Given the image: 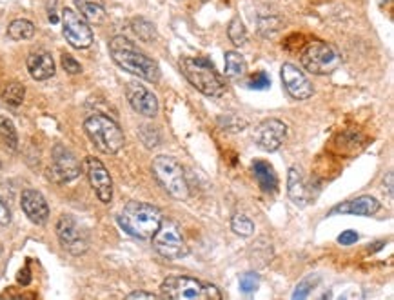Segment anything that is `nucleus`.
Segmentation results:
<instances>
[{
	"label": "nucleus",
	"mask_w": 394,
	"mask_h": 300,
	"mask_svg": "<svg viewBox=\"0 0 394 300\" xmlns=\"http://www.w3.org/2000/svg\"><path fill=\"white\" fill-rule=\"evenodd\" d=\"M11 222V213L5 206V202L0 198V226H8Z\"/></svg>",
	"instance_id": "36"
},
{
	"label": "nucleus",
	"mask_w": 394,
	"mask_h": 300,
	"mask_svg": "<svg viewBox=\"0 0 394 300\" xmlns=\"http://www.w3.org/2000/svg\"><path fill=\"white\" fill-rule=\"evenodd\" d=\"M287 195L292 200L294 206L303 207L309 200V192L305 186V178H303L302 170L298 166H292L287 173Z\"/></svg>",
	"instance_id": "19"
},
{
	"label": "nucleus",
	"mask_w": 394,
	"mask_h": 300,
	"mask_svg": "<svg viewBox=\"0 0 394 300\" xmlns=\"http://www.w3.org/2000/svg\"><path fill=\"white\" fill-rule=\"evenodd\" d=\"M318 280H320V277H318V275L303 279L302 282L297 286V290H294V293H292V299H305V297L309 295V291L314 290V286H316Z\"/></svg>",
	"instance_id": "31"
},
{
	"label": "nucleus",
	"mask_w": 394,
	"mask_h": 300,
	"mask_svg": "<svg viewBox=\"0 0 394 300\" xmlns=\"http://www.w3.org/2000/svg\"><path fill=\"white\" fill-rule=\"evenodd\" d=\"M260 286V277L255 271H247L240 277V290L244 293H255Z\"/></svg>",
	"instance_id": "30"
},
{
	"label": "nucleus",
	"mask_w": 394,
	"mask_h": 300,
	"mask_svg": "<svg viewBox=\"0 0 394 300\" xmlns=\"http://www.w3.org/2000/svg\"><path fill=\"white\" fill-rule=\"evenodd\" d=\"M287 137V126L278 119H267L258 124L255 130V144L264 151L280 150V146L283 144V140Z\"/></svg>",
	"instance_id": "12"
},
{
	"label": "nucleus",
	"mask_w": 394,
	"mask_h": 300,
	"mask_svg": "<svg viewBox=\"0 0 394 300\" xmlns=\"http://www.w3.org/2000/svg\"><path fill=\"white\" fill-rule=\"evenodd\" d=\"M129 106L143 117H154L159 113V100L154 97L153 91H149L146 86L139 82H129L126 88Z\"/></svg>",
	"instance_id": "15"
},
{
	"label": "nucleus",
	"mask_w": 394,
	"mask_h": 300,
	"mask_svg": "<svg viewBox=\"0 0 394 300\" xmlns=\"http://www.w3.org/2000/svg\"><path fill=\"white\" fill-rule=\"evenodd\" d=\"M338 242L342 246H351V244L358 242V233L353 231V229H345L340 237H338Z\"/></svg>",
	"instance_id": "35"
},
{
	"label": "nucleus",
	"mask_w": 394,
	"mask_h": 300,
	"mask_svg": "<svg viewBox=\"0 0 394 300\" xmlns=\"http://www.w3.org/2000/svg\"><path fill=\"white\" fill-rule=\"evenodd\" d=\"M131 27H133V32L137 33V36H139V38H142L143 42H153L154 38H157V30H154V26L149 21L142 19V16H139V19H133V22H131Z\"/></svg>",
	"instance_id": "28"
},
{
	"label": "nucleus",
	"mask_w": 394,
	"mask_h": 300,
	"mask_svg": "<svg viewBox=\"0 0 394 300\" xmlns=\"http://www.w3.org/2000/svg\"><path fill=\"white\" fill-rule=\"evenodd\" d=\"M56 237L60 240L62 248L66 249L67 253L84 255L89 248V240H87V233L84 228L77 222V218H73L71 215H62L56 222Z\"/></svg>",
	"instance_id": "11"
},
{
	"label": "nucleus",
	"mask_w": 394,
	"mask_h": 300,
	"mask_svg": "<svg viewBox=\"0 0 394 300\" xmlns=\"http://www.w3.org/2000/svg\"><path fill=\"white\" fill-rule=\"evenodd\" d=\"M164 217L160 213L159 207L153 204H146V202L131 200L124 206L122 213L118 215V226L128 235L140 240H149L157 233Z\"/></svg>",
	"instance_id": "2"
},
{
	"label": "nucleus",
	"mask_w": 394,
	"mask_h": 300,
	"mask_svg": "<svg viewBox=\"0 0 394 300\" xmlns=\"http://www.w3.org/2000/svg\"><path fill=\"white\" fill-rule=\"evenodd\" d=\"M269 86H271V78L267 77V73L264 71L256 73L255 77L249 80V88L251 89H267Z\"/></svg>",
	"instance_id": "34"
},
{
	"label": "nucleus",
	"mask_w": 394,
	"mask_h": 300,
	"mask_svg": "<svg viewBox=\"0 0 394 300\" xmlns=\"http://www.w3.org/2000/svg\"><path fill=\"white\" fill-rule=\"evenodd\" d=\"M109 53L118 67L148 82H159L160 67L153 58L135 46L126 36H113L109 41Z\"/></svg>",
	"instance_id": "1"
},
{
	"label": "nucleus",
	"mask_w": 394,
	"mask_h": 300,
	"mask_svg": "<svg viewBox=\"0 0 394 300\" xmlns=\"http://www.w3.org/2000/svg\"><path fill=\"white\" fill-rule=\"evenodd\" d=\"M22 211L36 226H44L49 218V206L40 192L36 189H24L21 195Z\"/></svg>",
	"instance_id": "16"
},
{
	"label": "nucleus",
	"mask_w": 394,
	"mask_h": 300,
	"mask_svg": "<svg viewBox=\"0 0 394 300\" xmlns=\"http://www.w3.org/2000/svg\"><path fill=\"white\" fill-rule=\"evenodd\" d=\"M218 124L224 131H244L247 128V120L236 117V115H225L218 119Z\"/></svg>",
	"instance_id": "29"
},
{
	"label": "nucleus",
	"mask_w": 394,
	"mask_h": 300,
	"mask_svg": "<svg viewBox=\"0 0 394 300\" xmlns=\"http://www.w3.org/2000/svg\"><path fill=\"white\" fill-rule=\"evenodd\" d=\"M281 82H283V88L287 89V93L297 100H308L314 93L312 84L309 82L305 73L302 69H298L294 64L287 62L281 66Z\"/></svg>",
	"instance_id": "14"
},
{
	"label": "nucleus",
	"mask_w": 394,
	"mask_h": 300,
	"mask_svg": "<svg viewBox=\"0 0 394 300\" xmlns=\"http://www.w3.org/2000/svg\"><path fill=\"white\" fill-rule=\"evenodd\" d=\"M27 71L35 80H47L55 75V60L47 51H35L27 57Z\"/></svg>",
	"instance_id": "18"
},
{
	"label": "nucleus",
	"mask_w": 394,
	"mask_h": 300,
	"mask_svg": "<svg viewBox=\"0 0 394 300\" xmlns=\"http://www.w3.org/2000/svg\"><path fill=\"white\" fill-rule=\"evenodd\" d=\"M151 242L154 251L167 260L184 259L185 255L189 253V248L180 233V228L171 220H162L157 233L151 237Z\"/></svg>",
	"instance_id": "8"
},
{
	"label": "nucleus",
	"mask_w": 394,
	"mask_h": 300,
	"mask_svg": "<svg viewBox=\"0 0 394 300\" xmlns=\"http://www.w3.org/2000/svg\"><path fill=\"white\" fill-rule=\"evenodd\" d=\"M180 71L184 73L187 82L200 93L207 97H222L225 93V84L216 73L211 60L204 57H182L180 58Z\"/></svg>",
	"instance_id": "3"
},
{
	"label": "nucleus",
	"mask_w": 394,
	"mask_h": 300,
	"mask_svg": "<svg viewBox=\"0 0 394 300\" xmlns=\"http://www.w3.org/2000/svg\"><path fill=\"white\" fill-rule=\"evenodd\" d=\"M129 300H137V299H159V295L154 293H149V291H133L128 295Z\"/></svg>",
	"instance_id": "38"
},
{
	"label": "nucleus",
	"mask_w": 394,
	"mask_h": 300,
	"mask_svg": "<svg viewBox=\"0 0 394 300\" xmlns=\"http://www.w3.org/2000/svg\"><path fill=\"white\" fill-rule=\"evenodd\" d=\"M342 64L336 47L322 41H311L302 49V66L312 75H331Z\"/></svg>",
	"instance_id": "7"
},
{
	"label": "nucleus",
	"mask_w": 394,
	"mask_h": 300,
	"mask_svg": "<svg viewBox=\"0 0 394 300\" xmlns=\"http://www.w3.org/2000/svg\"><path fill=\"white\" fill-rule=\"evenodd\" d=\"M78 8V13L86 19L87 22L100 24L106 19V8L102 0H73Z\"/></svg>",
	"instance_id": "21"
},
{
	"label": "nucleus",
	"mask_w": 394,
	"mask_h": 300,
	"mask_svg": "<svg viewBox=\"0 0 394 300\" xmlns=\"http://www.w3.org/2000/svg\"><path fill=\"white\" fill-rule=\"evenodd\" d=\"M231 229L240 237H251L255 233V222L247 215L236 213L235 217L231 218Z\"/></svg>",
	"instance_id": "26"
},
{
	"label": "nucleus",
	"mask_w": 394,
	"mask_h": 300,
	"mask_svg": "<svg viewBox=\"0 0 394 300\" xmlns=\"http://www.w3.org/2000/svg\"><path fill=\"white\" fill-rule=\"evenodd\" d=\"M0 166H2V162H0Z\"/></svg>",
	"instance_id": "40"
},
{
	"label": "nucleus",
	"mask_w": 394,
	"mask_h": 300,
	"mask_svg": "<svg viewBox=\"0 0 394 300\" xmlns=\"http://www.w3.org/2000/svg\"><path fill=\"white\" fill-rule=\"evenodd\" d=\"M0 139L4 140V144L10 150H16L19 148V135H16V128L13 124V120L8 117H0Z\"/></svg>",
	"instance_id": "24"
},
{
	"label": "nucleus",
	"mask_w": 394,
	"mask_h": 300,
	"mask_svg": "<svg viewBox=\"0 0 394 300\" xmlns=\"http://www.w3.org/2000/svg\"><path fill=\"white\" fill-rule=\"evenodd\" d=\"M62 67H64L69 75H78V73H82V66H80L71 55H67V53L62 55Z\"/></svg>",
	"instance_id": "33"
},
{
	"label": "nucleus",
	"mask_w": 394,
	"mask_h": 300,
	"mask_svg": "<svg viewBox=\"0 0 394 300\" xmlns=\"http://www.w3.org/2000/svg\"><path fill=\"white\" fill-rule=\"evenodd\" d=\"M162 297L171 300H220L218 288L191 277H167L160 286Z\"/></svg>",
	"instance_id": "5"
},
{
	"label": "nucleus",
	"mask_w": 394,
	"mask_h": 300,
	"mask_svg": "<svg viewBox=\"0 0 394 300\" xmlns=\"http://www.w3.org/2000/svg\"><path fill=\"white\" fill-rule=\"evenodd\" d=\"M8 35L13 41H30L35 35V24L26 19H16L8 26Z\"/></svg>",
	"instance_id": "23"
},
{
	"label": "nucleus",
	"mask_w": 394,
	"mask_h": 300,
	"mask_svg": "<svg viewBox=\"0 0 394 300\" xmlns=\"http://www.w3.org/2000/svg\"><path fill=\"white\" fill-rule=\"evenodd\" d=\"M151 171H153L157 182L174 200H187L189 198V186H187V181H185L184 168L174 157H154Z\"/></svg>",
	"instance_id": "6"
},
{
	"label": "nucleus",
	"mask_w": 394,
	"mask_h": 300,
	"mask_svg": "<svg viewBox=\"0 0 394 300\" xmlns=\"http://www.w3.org/2000/svg\"><path fill=\"white\" fill-rule=\"evenodd\" d=\"M140 137H142L146 148H157L160 142V135L159 131L154 130V126H142L140 128Z\"/></svg>",
	"instance_id": "32"
},
{
	"label": "nucleus",
	"mask_w": 394,
	"mask_h": 300,
	"mask_svg": "<svg viewBox=\"0 0 394 300\" xmlns=\"http://www.w3.org/2000/svg\"><path fill=\"white\" fill-rule=\"evenodd\" d=\"M86 171L89 184L97 193L98 200L102 204H109L113 200V181L109 175L108 168L102 162L95 159V157H87L86 159Z\"/></svg>",
	"instance_id": "13"
},
{
	"label": "nucleus",
	"mask_w": 394,
	"mask_h": 300,
	"mask_svg": "<svg viewBox=\"0 0 394 300\" xmlns=\"http://www.w3.org/2000/svg\"><path fill=\"white\" fill-rule=\"evenodd\" d=\"M394 173L389 171L387 176H385V187H387V193H389V198H393V184H394Z\"/></svg>",
	"instance_id": "39"
},
{
	"label": "nucleus",
	"mask_w": 394,
	"mask_h": 300,
	"mask_svg": "<svg viewBox=\"0 0 394 300\" xmlns=\"http://www.w3.org/2000/svg\"><path fill=\"white\" fill-rule=\"evenodd\" d=\"M84 131L93 142V146L98 151H102L106 155H117L118 151L124 148V133L120 126L108 115H91L84 122Z\"/></svg>",
	"instance_id": "4"
},
{
	"label": "nucleus",
	"mask_w": 394,
	"mask_h": 300,
	"mask_svg": "<svg viewBox=\"0 0 394 300\" xmlns=\"http://www.w3.org/2000/svg\"><path fill=\"white\" fill-rule=\"evenodd\" d=\"M227 35H229V41L235 44V46H244L247 41V30L244 26L240 16H235L233 21L229 22V27H227Z\"/></svg>",
	"instance_id": "27"
},
{
	"label": "nucleus",
	"mask_w": 394,
	"mask_h": 300,
	"mask_svg": "<svg viewBox=\"0 0 394 300\" xmlns=\"http://www.w3.org/2000/svg\"><path fill=\"white\" fill-rule=\"evenodd\" d=\"M62 33H64V38L77 49H86L93 44V32L89 22L71 8L62 10Z\"/></svg>",
	"instance_id": "9"
},
{
	"label": "nucleus",
	"mask_w": 394,
	"mask_h": 300,
	"mask_svg": "<svg viewBox=\"0 0 394 300\" xmlns=\"http://www.w3.org/2000/svg\"><path fill=\"white\" fill-rule=\"evenodd\" d=\"M24 95H26V88H24L21 82H11L5 86L2 99H4L5 104H10V106L16 108V106H21V104L24 102Z\"/></svg>",
	"instance_id": "25"
},
{
	"label": "nucleus",
	"mask_w": 394,
	"mask_h": 300,
	"mask_svg": "<svg viewBox=\"0 0 394 300\" xmlns=\"http://www.w3.org/2000/svg\"><path fill=\"white\" fill-rule=\"evenodd\" d=\"M16 282L22 286H27L31 282V273H30V268L27 266H24V268L19 271V275H16Z\"/></svg>",
	"instance_id": "37"
},
{
	"label": "nucleus",
	"mask_w": 394,
	"mask_h": 300,
	"mask_svg": "<svg viewBox=\"0 0 394 300\" xmlns=\"http://www.w3.org/2000/svg\"><path fill=\"white\" fill-rule=\"evenodd\" d=\"M380 209V202L371 195H362L353 200L342 202L331 209L329 215H356V217H371Z\"/></svg>",
	"instance_id": "17"
},
{
	"label": "nucleus",
	"mask_w": 394,
	"mask_h": 300,
	"mask_svg": "<svg viewBox=\"0 0 394 300\" xmlns=\"http://www.w3.org/2000/svg\"><path fill=\"white\" fill-rule=\"evenodd\" d=\"M82 173L80 162L77 155L71 150H67L66 146L56 144L51 153V164H49V176L56 184H67L75 181Z\"/></svg>",
	"instance_id": "10"
},
{
	"label": "nucleus",
	"mask_w": 394,
	"mask_h": 300,
	"mask_svg": "<svg viewBox=\"0 0 394 300\" xmlns=\"http://www.w3.org/2000/svg\"><path fill=\"white\" fill-rule=\"evenodd\" d=\"M253 175H255L258 186L262 187V192H266V193L277 192L278 176L269 162H264V161L253 162Z\"/></svg>",
	"instance_id": "20"
},
{
	"label": "nucleus",
	"mask_w": 394,
	"mask_h": 300,
	"mask_svg": "<svg viewBox=\"0 0 394 300\" xmlns=\"http://www.w3.org/2000/svg\"><path fill=\"white\" fill-rule=\"evenodd\" d=\"M246 73H247L246 58L242 57L240 53L236 51L225 53V75H227L231 80H240Z\"/></svg>",
	"instance_id": "22"
}]
</instances>
